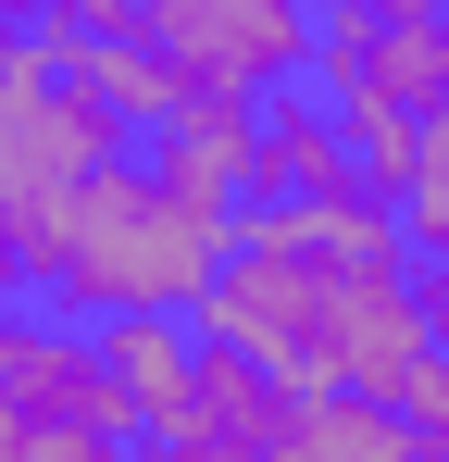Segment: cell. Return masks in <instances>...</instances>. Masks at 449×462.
<instances>
[{
  "mask_svg": "<svg viewBox=\"0 0 449 462\" xmlns=\"http://www.w3.org/2000/svg\"><path fill=\"white\" fill-rule=\"evenodd\" d=\"M188 325L224 337V350H250L288 387L399 400V375L437 337V288H425L412 250H325V237L275 226V213H237V237H224L213 288L188 300Z\"/></svg>",
  "mask_w": 449,
  "mask_h": 462,
  "instance_id": "1",
  "label": "cell"
},
{
  "mask_svg": "<svg viewBox=\"0 0 449 462\" xmlns=\"http://www.w3.org/2000/svg\"><path fill=\"white\" fill-rule=\"evenodd\" d=\"M150 0H75V25H138Z\"/></svg>",
  "mask_w": 449,
  "mask_h": 462,
  "instance_id": "10",
  "label": "cell"
},
{
  "mask_svg": "<svg viewBox=\"0 0 449 462\" xmlns=\"http://www.w3.org/2000/svg\"><path fill=\"white\" fill-rule=\"evenodd\" d=\"M87 337H100V363H113V387H125V412H138V438H150V412L175 400L188 350H200V325H188V312H100Z\"/></svg>",
  "mask_w": 449,
  "mask_h": 462,
  "instance_id": "7",
  "label": "cell"
},
{
  "mask_svg": "<svg viewBox=\"0 0 449 462\" xmlns=\"http://www.w3.org/2000/svg\"><path fill=\"white\" fill-rule=\"evenodd\" d=\"M125 38H150L200 100H275V88L312 76L325 13L312 0H150Z\"/></svg>",
  "mask_w": 449,
  "mask_h": 462,
  "instance_id": "4",
  "label": "cell"
},
{
  "mask_svg": "<svg viewBox=\"0 0 449 462\" xmlns=\"http://www.w3.org/2000/svg\"><path fill=\"white\" fill-rule=\"evenodd\" d=\"M387 200H399V250L449 288V88H437V113H425V138H412V162L387 175Z\"/></svg>",
  "mask_w": 449,
  "mask_h": 462,
  "instance_id": "8",
  "label": "cell"
},
{
  "mask_svg": "<svg viewBox=\"0 0 449 462\" xmlns=\"http://www.w3.org/2000/svg\"><path fill=\"white\" fill-rule=\"evenodd\" d=\"M0 38H75V0H0Z\"/></svg>",
  "mask_w": 449,
  "mask_h": 462,
  "instance_id": "9",
  "label": "cell"
},
{
  "mask_svg": "<svg viewBox=\"0 0 449 462\" xmlns=\"http://www.w3.org/2000/svg\"><path fill=\"white\" fill-rule=\"evenodd\" d=\"M412 462H449V438H412Z\"/></svg>",
  "mask_w": 449,
  "mask_h": 462,
  "instance_id": "11",
  "label": "cell"
},
{
  "mask_svg": "<svg viewBox=\"0 0 449 462\" xmlns=\"http://www.w3.org/2000/svg\"><path fill=\"white\" fill-rule=\"evenodd\" d=\"M224 237H237L224 200H200L188 175H162L150 151H125L25 237L13 300H50V312H75V325H100V312H188L213 288Z\"/></svg>",
  "mask_w": 449,
  "mask_h": 462,
  "instance_id": "2",
  "label": "cell"
},
{
  "mask_svg": "<svg viewBox=\"0 0 449 462\" xmlns=\"http://www.w3.org/2000/svg\"><path fill=\"white\" fill-rule=\"evenodd\" d=\"M312 88L337 100V125H350V151L374 162V188L412 162L425 138V113H437L449 88V25H374V13H325V38H312Z\"/></svg>",
  "mask_w": 449,
  "mask_h": 462,
  "instance_id": "3",
  "label": "cell"
},
{
  "mask_svg": "<svg viewBox=\"0 0 449 462\" xmlns=\"http://www.w3.org/2000/svg\"><path fill=\"white\" fill-rule=\"evenodd\" d=\"M275 462H412V425H399V400L299 387V412H288V450H275Z\"/></svg>",
  "mask_w": 449,
  "mask_h": 462,
  "instance_id": "6",
  "label": "cell"
},
{
  "mask_svg": "<svg viewBox=\"0 0 449 462\" xmlns=\"http://www.w3.org/2000/svg\"><path fill=\"white\" fill-rule=\"evenodd\" d=\"M288 412H299L288 375H262L250 350L200 337V350H188V375H175V400L150 412L138 450H162V462H275V450H288Z\"/></svg>",
  "mask_w": 449,
  "mask_h": 462,
  "instance_id": "5",
  "label": "cell"
},
{
  "mask_svg": "<svg viewBox=\"0 0 449 462\" xmlns=\"http://www.w3.org/2000/svg\"><path fill=\"white\" fill-rule=\"evenodd\" d=\"M0 288H13V263H0Z\"/></svg>",
  "mask_w": 449,
  "mask_h": 462,
  "instance_id": "12",
  "label": "cell"
}]
</instances>
